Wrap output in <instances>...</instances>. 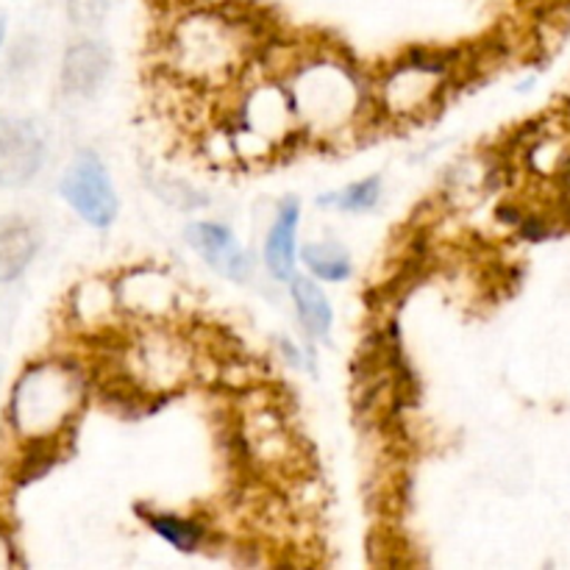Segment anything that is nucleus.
Here are the masks:
<instances>
[{"label": "nucleus", "instance_id": "1", "mask_svg": "<svg viewBox=\"0 0 570 570\" xmlns=\"http://www.w3.org/2000/svg\"><path fill=\"white\" fill-rule=\"evenodd\" d=\"M256 48L259 28L243 11L181 3L161 33L159 59L170 81L217 92L248 76Z\"/></svg>", "mask_w": 570, "mask_h": 570}, {"label": "nucleus", "instance_id": "2", "mask_svg": "<svg viewBox=\"0 0 570 570\" xmlns=\"http://www.w3.org/2000/svg\"><path fill=\"white\" fill-rule=\"evenodd\" d=\"M284 83L293 98L301 134L332 142L360 126L373 104L360 72L334 53H309L287 70Z\"/></svg>", "mask_w": 570, "mask_h": 570}, {"label": "nucleus", "instance_id": "3", "mask_svg": "<svg viewBox=\"0 0 570 570\" xmlns=\"http://www.w3.org/2000/svg\"><path fill=\"white\" fill-rule=\"evenodd\" d=\"M87 401L83 373L70 362H37L11 390L9 421L28 443H56Z\"/></svg>", "mask_w": 570, "mask_h": 570}, {"label": "nucleus", "instance_id": "4", "mask_svg": "<svg viewBox=\"0 0 570 570\" xmlns=\"http://www.w3.org/2000/svg\"><path fill=\"white\" fill-rule=\"evenodd\" d=\"M243 81L232 111L228 148L243 161H265L287 148L295 134H301L298 117L284 78Z\"/></svg>", "mask_w": 570, "mask_h": 570}, {"label": "nucleus", "instance_id": "5", "mask_svg": "<svg viewBox=\"0 0 570 570\" xmlns=\"http://www.w3.org/2000/svg\"><path fill=\"white\" fill-rule=\"evenodd\" d=\"M120 371L137 393L167 395L198 371L195 348L170 323H142L120 354Z\"/></svg>", "mask_w": 570, "mask_h": 570}, {"label": "nucleus", "instance_id": "6", "mask_svg": "<svg viewBox=\"0 0 570 570\" xmlns=\"http://www.w3.org/2000/svg\"><path fill=\"white\" fill-rule=\"evenodd\" d=\"M451 83V61L443 56H404L382 72L373 89V106L384 117L412 122L434 111Z\"/></svg>", "mask_w": 570, "mask_h": 570}, {"label": "nucleus", "instance_id": "7", "mask_svg": "<svg viewBox=\"0 0 570 570\" xmlns=\"http://www.w3.org/2000/svg\"><path fill=\"white\" fill-rule=\"evenodd\" d=\"M59 193L67 200V206L83 223H89L95 228L111 226L117 217V209H120L109 170H106L100 156L92 154V150H81L70 161V167L61 176Z\"/></svg>", "mask_w": 570, "mask_h": 570}, {"label": "nucleus", "instance_id": "8", "mask_svg": "<svg viewBox=\"0 0 570 570\" xmlns=\"http://www.w3.org/2000/svg\"><path fill=\"white\" fill-rule=\"evenodd\" d=\"M42 161V131L26 117H0V187L20 189L31 184Z\"/></svg>", "mask_w": 570, "mask_h": 570}, {"label": "nucleus", "instance_id": "9", "mask_svg": "<svg viewBox=\"0 0 570 570\" xmlns=\"http://www.w3.org/2000/svg\"><path fill=\"white\" fill-rule=\"evenodd\" d=\"M117 287L120 309L137 317L139 323H165L178 309V287L161 271L126 273Z\"/></svg>", "mask_w": 570, "mask_h": 570}, {"label": "nucleus", "instance_id": "10", "mask_svg": "<svg viewBox=\"0 0 570 570\" xmlns=\"http://www.w3.org/2000/svg\"><path fill=\"white\" fill-rule=\"evenodd\" d=\"M187 245L212 267L215 273L226 276L228 282H248L254 276V259H250L248 250L239 245V239L234 237V232L223 223L215 220H195L189 223L187 232Z\"/></svg>", "mask_w": 570, "mask_h": 570}, {"label": "nucleus", "instance_id": "11", "mask_svg": "<svg viewBox=\"0 0 570 570\" xmlns=\"http://www.w3.org/2000/svg\"><path fill=\"white\" fill-rule=\"evenodd\" d=\"M111 72V50L100 39H78L61 59V89L78 100L95 98Z\"/></svg>", "mask_w": 570, "mask_h": 570}, {"label": "nucleus", "instance_id": "12", "mask_svg": "<svg viewBox=\"0 0 570 570\" xmlns=\"http://www.w3.org/2000/svg\"><path fill=\"white\" fill-rule=\"evenodd\" d=\"M243 443L250 462H259L265 468H287L295 456L287 423L282 412L273 406L248 412L243 421Z\"/></svg>", "mask_w": 570, "mask_h": 570}, {"label": "nucleus", "instance_id": "13", "mask_svg": "<svg viewBox=\"0 0 570 570\" xmlns=\"http://www.w3.org/2000/svg\"><path fill=\"white\" fill-rule=\"evenodd\" d=\"M298 226H301V204L287 198L278 204L276 217L265 237V267L276 282L289 284L295 276V267L301 262L298 248Z\"/></svg>", "mask_w": 570, "mask_h": 570}, {"label": "nucleus", "instance_id": "14", "mask_svg": "<svg viewBox=\"0 0 570 570\" xmlns=\"http://www.w3.org/2000/svg\"><path fill=\"white\" fill-rule=\"evenodd\" d=\"M39 250L37 228L20 217L0 220V284H11L28 271Z\"/></svg>", "mask_w": 570, "mask_h": 570}, {"label": "nucleus", "instance_id": "15", "mask_svg": "<svg viewBox=\"0 0 570 570\" xmlns=\"http://www.w3.org/2000/svg\"><path fill=\"white\" fill-rule=\"evenodd\" d=\"M289 298H293L295 315H298V323L304 326L306 337L326 340L332 334L334 309L321 284L315 282V276L309 278L295 273L293 282H289Z\"/></svg>", "mask_w": 570, "mask_h": 570}, {"label": "nucleus", "instance_id": "16", "mask_svg": "<svg viewBox=\"0 0 570 570\" xmlns=\"http://www.w3.org/2000/svg\"><path fill=\"white\" fill-rule=\"evenodd\" d=\"M301 262L315 276L317 282L340 284L351 276V256L334 239H323V243H309L301 248Z\"/></svg>", "mask_w": 570, "mask_h": 570}, {"label": "nucleus", "instance_id": "17", "mask_svg": "<svg viewBox=\"0 0 570 570\" xmlns=\"http://www.w3.org/2000/svg\"><path fill=\"white\" fill-rule=\"evenodd\" d=\"M148 527L154 529L167 546L181 551V554H193V551H198L206 540L204 523L193 521V518L173 515V512H156V515L148 518Z\"/></svg>", "mask_w": 570, "mask_h": 570}, {"label": "nucleus", "instance_id": "18", "mask_svg": "<svg viewBox=\"0 0 570 570\" xmlns=\"http://www.w3.org/2000/svg\"><path fill=\"white\" fill-rule=\"evenodd\" d=\"M72 309L78 312L81 323L87 326H104L117 309H120V301H117V287H109L106 282H87L76 293L72 301Z\"/></svg>", "mask_w": 570, "mask_h": 570}, {"label": "nucleus", "instance_id": "19", "mask_svg": "<svg viewBox=\"0 0 570 570\" xmlns=\"http://www.w3.org/2000/svg\"><path fill=\"white\" fill-rule=\"evenodd\" d=\"M382 200V178L367 176L362 181L348 184L340 193L323 195V206H334L337 212H345V215H360V212H371L373 206Z\"/></svg>", "mask_w": 570, "mask_h": 570}, {"label": "nucleus", "instance_id": "20", "mask_svg": "<svg viewBox=\"0 0 570 570\" xmlns=\"http://www.w3.org/2000/svg\"><path fill=\"white\" fill-rule=\"evenodd\" d=\"M117 3L120 0H67V14L72 26L89 31V28L104 26Z\"/></svg>", "mask_w": 570, "mask_h": 570}, {"label": "nucleus", "instance_id": "21", "mask_svg": "<svg viewBox=\"0 0 570 570\" xmlns=\"http://www.w3.org/2000/svg\"><path fill=\"white\" fill-rule=\"evenodd\" d=\"M9 566H14V551H11V540L0 529V570Z\"/></svg>", "mask_w": 570, "mask_h": 570}, {"label": "nucleus", "instance_id": "22", "mask_svg": "<svg viewBox=\"0 0 570 570\" xmlns=\"http://www.w3.org/2000/svg\"><path fill=\"white\" fill-rule=\"evenodd\" d=\"M6 42V20H0V48H3Z\"/></svg>", "mask_w": 570, "mask_h": 570}, {"label": "nucleus", "instance_id": "23", "mask_svg": "<svg viewBox=\"0 0 570 570\" xmlns=\"http://www.w3.org/2000/svg\"><path fill=\"white\" fill-rule=\"evenodd\" d=\"M178 3H195V0H178Z\"/></svg>", "mask_w": 570, "mask_h": 570}]
</instances>
